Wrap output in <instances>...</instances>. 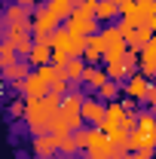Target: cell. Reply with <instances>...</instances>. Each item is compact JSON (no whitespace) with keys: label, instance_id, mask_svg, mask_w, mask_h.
<instances>
[{"label":"cell","instance_id":"5","mask_svg":"<svg viewBox=\"0 0 156 159\" xmlns=\"http://www.w3.org/2000/svg\"><path fill=\"white\" fill-rule=\"evenodd\" d=\"M64 28H67L71 34H83V37L98 34V21H95V16H83V12H71V16L64 19Z\"/></svg>","mask_w":156,"mask_h":159},{"label":"cell","instance_id":"14","mask_svg":"<svg viewBox=\"0 0 156 159\" xmlns=\"http://www.w3.org/2000/svg\"><path fill=\"white\" fill-rule=\"evenodd\" d=\"M28 67H31V64H28L25 58H19V61H12V64H6V67H0V77L9 80V83H16V80H25L28 74H31Z\"/></svg>","mask_w":156,"mask_h":159},{"label":"cell","instance_id":"2","mask_svg":"<svg viewBox=\"0 0 156 159\" xmlns=\"http://www.w3.org/2000/svg\"><path fill=\"white\" fill-rule=\"evenodd\" d=\"M98 37H101V43H104V61H117V58H122V55L129 52L119 25H104V28L98 31Z\"/></svg>","mask_w":156,"mask_h":159},{"label":"cell","instance_id":"27","mask_svg":"<svg viewBox=\"0 0 156 159\" xmlns=\"http://www.w3.org/2000/svg\"><path fill=\"white\" fill-rule=\"evenodd\" d=\"M132 3H135V0H117V6H119V12H122V9H126V6H132Z\"/></svg>","mask_w":156,"mask_h":159},{"label":"cell","instance_id":"13","mask_svg":"<svg viewBox=\"0 0 156 159\" xmlns=\"http://www.w3.org/2000/svg\"><path fill=\"white\" fill-rule=\"evenodd\" d=\"M104 58V43H101V37L98 34H92V37H86V49H83V61H89V64H95V61Z\"/></svg>","mask_w":156,"mask_h":159},{"label":"cell","instance_id":"4","mask_svg":"<svg viewBox=\"0 0 156 159\" xmlns=\"http://www.w3.org/2000/svg\"><path fill=\"white\" fill-rule=\"evenodd\" d=\"M138 74H144L147 80L156 77V34L144 46H141V52H138Z\"/></svg>","mask_w":156,"mask_h":159},{"label":"cell","instance_id":"3","mask_svg":"<svg viewBox=\"0 0 156 159\" xmlns=\"http://www.w3.org/2000/svg\"><path fill=\"white\" fill-rule=\"evenodd\" d=\"M12 28H31V9L28 6H6L3 12H0V37L6 34V31H12Z\"/></svg>","mask_w":156,"mask_h":159},{"label":"cell","instance_id":"10","mask_svg":"<svg viewBox=\"0 0 156 159\" xmlns=\"http://www.w3.org/2000/svg\"><path fill=\"white\" fill-rule=\"evenodd\" d=\"M46 89H49V86H46L37 74H28V77H25V86H21V98H28V101L31 98H43Z\"/></svg>","mask_w":156,"mask_h":159},{"label":"cell","instance_id":"23","mask_svg":"<svg viewBox=\"0 0 156 159\" xmlns=\"http://www.w3.org/2000/svg\"><path fill=\"white\" fill-rule=\"evenodd\" d=\"M25 104H28V101L21 98V95L12 98V101H9V116H12V119H25Z\"/></svg>","mask_w":156,"mask_h":159},{"label":"cell","instance_id":"17","mask_svg":"<svg viewBox=\"0 0 156 159\" xmlns=\"http://www.w3.org/2000/svg\"><path fill=\"white\" fill-rule=\"evenodd\" d=\"M83 49H86V37L83 34H67V55L71 58H83Z\"/></svg>","mask_w":156,"mask_h":159},{"label":"cell","instance_id":"12","mask_svg":"<svg viewBox=\"0 0 156 159\" xmlns=\"http://www.w3.org/2000/svg\"><path fill=\"white\" fill-rule=\"evenodd\" d=\"M49 58H52V49H49V43H34V46H31V52L25 55V61H28L31 67L49 64Z\"/></svg>","mask_w":156,"mask_h":159},{"label":"cell","instance_id":"1","mask_svg":"<svg viewBox=\"0 0 156 159\" xmlns=\"http://www.w3.org/2000/svg\"><path fill=\"white\" fill-rule=\"evenodd\" d=\"M28 101V98H25ZM25 122H28V129L34 132V135H49V129H52V119L46 113V107H43V98H31L25 104Z\"/></svg>","mask_w":156,"mask_h":159},{"label":"cell","instance_id":"15","mask_svg":"<svg viewBox=\"0 0 156 159\" xmlns=\"http://www.w3.org/2000/svg\"><path fill=\"white\" fill-rule=\"evenodd\" d=\"M34 153H37V159L55 156V153H58V147H55V138H52V135H34Z\"/></svg>","mask_w":156,"mask_h":159},{"label":"cell","instance_id":"7","mask_svg":"<svg viewBox=\"0 0 156 159\" xmlns=\"http://www.w3.org/2000/svg\"><path fill=\"white\" fill-rule=\"evenodd\" d=\"M150 37H153V31H150L147 25L122 31V40H126V49H129V52H141V46H144V43H147Z\"/></svg>","mask_w":156,"mask_h":159},{"label":"cell","instance_id":"11","mask_svg":"<svg viewBox=\"0 0 156 159\" xmlns=\"http://www.w3.org/2000/svg\"><path fill=\"white\" fill-rule=\"evenodd\" d=\"M83 70H86V61H83V58H67V64L61 67V77L67 80V86H80Z\"/></svg>","mask_w":156,"mask_h":159},{"label":"cell","instance_id":"6","mask_svg":"<svg viewBox=\"0 0 156 159\" xmlns=\"http://www.w3.org/2000/svg\"><path fill=\"white\" fill-rule=\"evenodd\" d=\"M147 89H150V80L144 77V74H132V77H126V98H129V101L144 104Z\"/></svg>","mask_w":156,"mask_h":159},{"label":"cell","instance_id":"25","mask_svg":"<svg viewBox=\"0 0 156 159\" xmlns=\"http://www.w3.org/2000/svg\"><path fill=\"white\" fill-rule=\"evenodd\" d=\"M58 3H64V6H67V12H74V9H77L83 0H58Z\"/></svg>","mask_w":156,"mask_h":159},{"label":"cell","instance_id":"9","mask_svg":"<svg viewBox=\"0 0 156 159\" xmlns=\"http://www.w3.org/2000/svg\"><path fill=\"white\" fill-rule=\"evenodd\" d=\"M104 83H107V74H104V67L86 64V70H83V80H80V86H86L89 92H98V89H101Z\"/></svg>","mask_w":156,"mask_h":159},{"label":"cell","instance_id":"21","mask_svg":"<svg viewBox=\"0 0 156 159\" xmlns=\"http://www.w3.org/2000/svg\"><path fill=\"white\" fill-rule=\"evenodd\" d=\"M12 61H19V52H16L9 43L0 40V67H6V64H12Z\"/></svg>","mask_w":156,"mask_h":159},{"label":"cell","instance_id":"26","mask_svg":"<svg viewBox=\"0 0 156 159\" xmlns=\"http://www.w3.org/2000/svg\"><path fill=\"white\" fill-rule=\"evenodd\" d=\"M12 3H16V6H37L40 0H12Z\"/></svg>","mask_w":156,"mask_h":159},{"label":"cell","instance_id":"16","mask_svg":"<svg viewBox=\"0 0 156 159\" xmlns=\"http://www.w3.org/2000/svg\"><path fill=\"white\" fill-rule=\"evenodd\" d=\"M119 16V6H117V0H98V6H95V21H113Z\"/></svg>","mask_w":156,"mask_h":159},{"label":"cell","instance_id":"28","mask_svg":"<svg viewBox=\"0 0 156 159\" xmlns=\"http://www.w3.org/2000/svg\"><path fill=\"white\" fill-rule=\"evenodd\" d=\"M117 159H132V153H122V156H117Z\"/></svg>","mask_w":156,"mask_h":159},{"label":"cell","instance_id":"20","mask_svg":"<svg viewBox=\"0 0 156 159\" xmlns=\"http://www.w3.org/2000/svg\"><path fill=\"white\" fill-rule=\"evenodd\" d=\"M138 12H141V25H147V21L156 16V0H135Z\"/></svg>","mask_w":156,"mask_h":159},{"label":"cell","instance_id":"22","mask_svg":"<svg viewBox=\"0 0 156 159\" xmlns=\"http://www.w3.org/2000/svg\"><path fill=\"white\" fill-rule=\"evenodd\" d=\"M67 89H71V86H67V80H64V77H58V80H52V83H49L46 95H55V98H64V95H67Z\"/></svg>","mask_w":156,"mask_h":159},{"label":"cell","instance_id":"8","mask_svg":"<svg viewBox=\"0 0 156 159\" xmlns=\"http://www.w3.org/2000/svg\"><path fill=\"white\" fill-rule=\"evenodd\" d=\"M80 113H83V122H89V125H101V119H104V101L86 95L83 107H80Z\"/></svg>","mask_w":156,"mask_h":159},{"label":"cell","instance_id":"19","mask_svg":"<svg viewBox=\"0 0 156 159\" xmlns=\"http://www.w3.org/2000/svg\"><path fill=\"white\" fill-rule=\"evenodd\" d=\"M95 95H98V101H104V104H107V101H117V95H119V83L107 80V83H104V86L98 89Z\"/></svg>","mask_w":156,"mask_h":159},{"label":"cell","instance_id":"24","mask_svg":"<svg viewBox=\"0 0 156 159\" xmlns=\"http://www.w3.org/2000/svg\"><path fill=\"white\" fill-rule=\"evenodd\" d=\"M144 104H150V107L156 104V83H150V89H147V98H144Z\"/></svg>","mask_w":156,"mask_h":159},{"label":"cell","instance_id":"18","mask_svg":"<svg viewBox=\"0 0 156 159\" xmlns=\"http://www.w3.org/2000/svg\"><path fill=\"white\" fill-rule=\"evenodd\" d=\"M55 147H58V153L64 159H71L74 153H80L77 150V141H74V135H61V138H55Z\"/></svg>","mask_w":156,"mask_h":159},{"label":"cell","instance_id":"29","mask_svg":"<svg viewBox=\"0 0 156 159\" xmlns=\"http://www.w3.org/2000/svg\"><path fill=\"white\" fill-rule=\"evenodd\" d=\"M46 159H64V156H61V153H55V156H46Z\"/></svg>","mask_w":156,"mask_h":159}]
</instances>
